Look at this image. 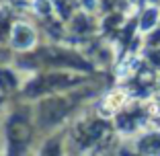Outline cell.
I'll use <instances>...</instances> for the list:
<instances>
[{
    "label": "cell",
    "instance_id": "obj_1",
    "mask_svg": "<svg viewBox=\"0 0 160 156\" xmlns=\"http://www.w3.org/2000/svg\"><path fill=\"white\" fill-rule=\"evenodd\" d=\"M12 45L17 49H29V48H33V45H35V33H33V29L29 27V25H25V23L14 25V29H12Z\"/></svg>",
    "mask_w": 160,
    "mask_h": 156
},
{
    "label": "cell",
    "instance_id": "obj_2",
    "mask_svg": "<svg viewBox=\"0 0 160 156\" xmlns=\"http://www.w3.org/2000/svg\"><path fill=\"white\" fill-rule=\"evenodd\" d=\"M33 8H35V13H39V14H52L53 6H52L49 0H33Z\"/></svg>",
    "mask_w": 160,
    "mask_h": 156
},
{
    "label": "cell",
    "instance_id": "obj_3",
    "mask_svg": "<svg viewBox=\"0 0 160 156\" xmlns=\"http://www.w3.org/2000/svg\"><path fill=\"white\" fill-rule=\"evenodd\" d=\"M154 19H156V10H148V14H146V23H142V27H144V29H150L152 25H154Z\"/></svg>",
    "mask_w": 160,
    "mask_h": 156
}]
</instances>
